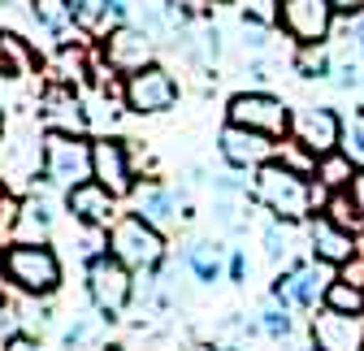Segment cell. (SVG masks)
<instances>
[{
	"instance_id": "cb8c5ba5",
	"label": "cell",
	"mask_w": 364,
	"mask_h": 351,
	"mask_svg": "<svg viewBox=\"0 0 364 351\" xmlns=\"http://www.w3.org/2000/svg\"><path fill=\"white\" fill-rule=\"evenodd\" d=\"M35 65H39V57H35L31 43L22 35H14V31H0V74L5 78H26V74H35Z\"/></svg>"
},
{
	"instance_id": "d6986e66",
	"label": "cell",
	"mask_w": 364,
	"mask_h": 351,
	"mask_svg": "<svg viewBox=\"0 0 364 351\" xmlns=\"http://www.w3.org/2000/svg\"><path fill=\"white\" fill-rule=\"evenodd\" d=\"M295 139L321 161L330 152L343 148V117L326 104H308V109H295Z\"/></svg>"
},
{
	"instance_id": "8fae6325",
	"label": "cell",
	"mask_w": 364,
	"mask_h": 351,
	"mask_svg": "<svg viewBox=\"0 0 364 351\" xmlns=\"http://www.w3.org/2000/svg\"><path fill=\"white\" fill-rule=\"evenodd\" d=\"M39 126L57 135H87L91 130V109L70 82H48L39 92Z\"/></svg>"
},
{
	"instance_id": "d6a6232c",
	"label": "cell",
	"mask_w": 364,
	"mask_h": 351,
	"mask_svg": "<svg viewBox=\"0 0 364 351\" xmlns=\"http://www.w3.org/2000/svg\"><path fill=\"white\" fill-rule=\"evenodd\" d=\"M273 161H282V165H287V169H295V173H308V178L316 173V156H312V152H308L295 135L278 144V156H273Z\"/></svg>"
},
{
	"instance_id": "44dd1931",
	"label": "cell",
	"mask_w": 364,
	"mask_h": 351,
	"mask_svg": "<svg viewBox=\"0 0 364 351\" xmlns=\"http://www.w3.org/2000/svg\"><path fill=\"white\" fill-rule=\"evenodd\" d=\"M182 265L196 274V282H217L230 265V247H221L213 239H191L187 252H182Z\"/></svg>"
},
{
	"instance_id": "836d02e7",
	"label": "cell",
	"mask_w": 364,
	"mask_h": 351,
	"mask_svg": "<svg viewBox=\"0 0 364 351\" xmlns=\"http://www.w3.org/2000/svg\"><path fill=\"white\" fill-rule=\"evenodd\" d=\"M338 152H347L355 161V169H364V109L355 117H343V148Z\"/></svg>"
},
{
	"instance_id": "1f68e13d",
	"label": "cell",
	"mask_w": 364,
	"mask_h": 351,
	"mask_svg": "<svg viewBox=\"0 0 364 351\" xmlns=\"http://www.w3.org/2000/svg\"><path fill=\"white\" fill-rule=\"evenodd\" d=\"M321 212L330 217V222H338L343 230H355V234L364 230V217L355 212V204H351V195H347V191H334V195L326 200V208H321Z\"/></svg>"
},
{
	"instance_id": "83f0119b",
	"label": "cell",
	"mask_w": 364,
	"mask_h": 351,
	"mask_svg": "<svg viewBox=\"0 0 364 351\" xmlns=\"http://www.w3.org/2000/svg\"><path fill=\"white\" fill-rule=\"evenodd\" d=\"M31 14H35V22L48 31V35H57L61 43H65V35L74 31V18H70V9H65V0H31Z\"/></svg>"
},
{
	"instance_id": "ee69618b",
	"label": "cell",
	"mask_w": 364,
	"mask_h": 351,
	"mask_svg": "<svg viewBox=\"0 0 364 351\" xmlns=\"http://www.w3.org/2000/svg\"><path fill=\"white\" fill-rule=\"evenodd\" d=\"M217 5H225V0H217Z\"/></svg>"
},
{
	"instance_id": "ba28073f",
	"label": "cell",
	"mask_w": 364,
	"mask_h": 351,
	"mask_svg": "<svg viewBox=\"0 0 364 351\" xmlns=\"http://www.w3.org/2000/svg\"><path fill=\"white\" fill-rule=\"evenodd\" d=\"M91 178H96L91 139L87 135H57V130H48V139H43V183L57 187V191H70V187L91 183Z\"/></svg>"
},
{
	"instance_id": "d590c367",
	"label": "cell",
	"mask_w": 364,
	"mask_h": 351,
	"mask_svg": "<svg viewBox=\"0 0 364 351\" xmlns=\"http://www.w3.org/2000/svg\"><path fill=\"white\" fill-rule=\"evenodd\" d=\"M334 87H343V92H355V87H360V65L338 61V65H334Z\"/></svg>"
},
{
	"instance_id": "4dcf8cb0",
	"label": "cell",
	"mask_w": 364,
	"mask_h": 351,
	"mask_svg": "<svg viewBox=\"0 0 364 351\" xmlns=\"http://www.w3.org/2000/svg\"><path fill=\"white\" fill-rule=\"evenodd\" d=\"M239 14H243V22L247 26H264V31H278V22H282V0H239Z\"/></svg>"
},
{
	"instance_id": "60d3db41",
	"label": "cell",
	"mask_w": 364,
	"mask_h": 351,
	"mask_svg": "<svg viewBox=\"0 0 364 351\" xmlns=\"http://www.w3.org/2000/svg\"><path fill=\"white\" fill-rule=\"evenodd\" d=\"M182 351H217V347H204V342H191V347H182Z\"/></svg>"
},
{
	"instance_id": "e0dca14e",
	"label": "cell",
	"mask_w": 364,
	"mask_h": 351,
	"mask_svg": "<svg viewBox=\"0 0 364 351\" xmlns=\"http://www.w3.org/2000/svg\"><path fill=\"white\" fill-rule=\"evenodd\" d=\"M304 239H308V252L316 260H326V265H334V269H343L347 260H355V252H360V234L343 230L338 222H330L326 212H312L304 222Z\"/></svg>"
},
{
	"instance_id": "7402d4cb",
	"label": "cell",
	"mask_w": 364,
	"mask_h": 351,
	"mask_svg": "<svg viewBox=\"0 0 364 351\" xmlns=\"http://www.w3.org/2000/svg\"><path fill=\"white\" fill-rule=\"evenodd\" d=\"M65 9L74 18V31H82L87 39H105L117 22H113V0H65Z\"/></svg>"
},
{
	"instance_id": "4fadbf2b",
	"label": "cell",
	"mask_w": 364,
	"mask_h": 351,
	"mask_svg": "<svg viewBox=\"0 0 364 351\" xmlns=\"http://www.w3.org/2000/svg\"><path fill=\"white\" fill-rule=\"evenodd\" d=\"M217 152H221L225 169H235V173H256L260 165H269L273 156H278V139L260 135V130H247V126L225 122L221 135H217Z\"/></svg>"
},
{
	"instance_id": "7c38bea8",
	"label": "cell",
	"mask_w": 364,
	"mask_h": 351,
	"mask_svg": "<svg viewBox=\"0 0 364 351\" xmlns=\"http://www.w3.org/2000/svg\"><path fill=\"white\" fill-rule=\"evenodd\" d=\"M334 5L330 0H282V35L295 48H312V43H330L334 31Z\"/></svg>"
},
{
	"instance_id": "8d00e7d4",
	"label": "cell",
	"mask_w": 364,
	"mask_h": 351,
	"mask_svg": "<svg viewBox=\"0 0 364 351\" xmlns=\"http://www.w3.org/2000/svg\"><path fill=\"white\" fill-rule=\"evenodd\" d=\"M247 274H252V260H247V256L235 247V252H230V265H225V278L243 286V282H247Z\"/></svg>"
},
{
	"instance_id": "ab89813d",
	"label": "cell",
	"mask_w": 364,
	"mask_h": 351,
	"mask_svg": "<svg viewBox=\"0 0 364 351\" xmlns=\"http://www.w3.org/2000/svg\"><path fill=\"white\" fill-rule=\"evenodd\" d=\"M5 351H43L31 334H22V338H14V342H5Z\"/></svg>"
},
{
	"instance_id": "603a6c76",
	"label": "cell",
	"mask_w": 364,
	"mask_h": 351,
	"mask_svg": "<svg viewBox=\"0 0 364 351\" xmlns=\"http://www.w3.org/2000/svg\"><path fill=\"white\" fill-rule=\"evenodd\" d=\"M299 247H308V239H304V230L295 222H278V217H273V222L264 226V256L273 260V265H295L291 256Z\"/></svg>"
},
{
	"instance_id": "f546056e",
	"label": "cell",
	"mask_w": 364,
	"mask_h": 351,
	"mask_svg": "<svg viewBox=\"0 0 364 351\" xmlns=\"http://www.w3.org/2000/svg\"><path fill=\"white\" fill-rule=\"evenodd\" d=\"M326 308H334V313H364V286H355L347 278H334L330 291H326Z\"/></svg>"
},
{
	"instance_id": "e575fe53",
	"label": "cell",
	"mask_w": 364,
	"mask_h": 351,
	"mask_svg": "<svg viewBox=\"0 0 364 351\" xmlns=\"http://www.w3.org/2000/svg\"><path fill=\"white\" fill-rule=\"evenodd\" d=\"M91 334H96V325H91L87 317H78V321L65 330V347H74V351H78V347H87V342H91Z\"/></svg>"
},
{
	"instance_id": "3957f363",
	"label": "cell",
	"mask_w": 364,
	"mask_h": 351,
	"mask_svg": "<svg viewBox=\"0 0 364 351\" xmlns=\"http://www.w3.org/2000/svg\"><path fill=\"white\" fill-rule=\"evenodd\" d=\"M0 269L9 286L26 299H53L65 282L61 256L53 243H5L0 247Z\"/></svg>"
},
{
	"instance_id": "74e56055",
	"label": "cell",
	"mask_w": 364,
	"mask_h": 351,
	"mask_svg": "<svg viewBox=\"0 0 364 351\" xmlns=\"http://www.w3.org/2000/svg\"><path fill=\"white\" fill-rule=\"evenodd\" d=\"M347 195H351V204H355V212L364 217V169H355V178H351V187H347Z\"/></svg>"
},
{
	"instance_id": "5b68a950",
	"label": "cell",
	"mask_w": 364,
	"mask_h": 351,
	"mask_svg": "<svg viewBox=\"0 0 364 351\" xmlns=\"http://www.w3.org/2000/svg\"><path fill=\"white\" fill-rule=\"evenodd\" d=\"M225 122L260 130V135L278 139V144L295 135V109L282 96L260 92V87H252V92H235L230 100H225Z\"/></svg>"
},
{
	"instance_id": "30bf717a",
	"label": "cell",
	"mask_w": 364,
	"mask_h": 351,
	"mask_svg": "<svg viewBox=\"0 0 364 351\" xmlns=\"http://www.w3.org/2000/svg\"><path fill=\"white\" fill-rule=\"evenodd\" d=\"M122 104L130 113H139V117H156V113H169L178 104V78L156 61L139 74H130L122 78Z\"/></svg>"
},
{
	"instance_id": "484cf974",
	"label": "cell",
	"mask_w": 364,
	"mask_h": 351,
	"mask_svg": "<svg viewBox=\"0 0 364 351\" xmlns=\"http://www.w3.org/2000/svg\"><path fill=\"white\" fill-rule=\"evenodd\" d=\"M312 178L321 183L330 195H334V191H347L351 178H355V161H351L347 152H330V156L316 161V173H312Z\"/></svg>"
},
{
	"instance_id": "6da1fadb",
	"label": "cell",
	"mask_w": 364,
	"mask_h": 351,
	"mask_svg": "<svg viewBox=\"0 0 364 351\" xmlns=\"http://www.w3.org/2000/svg\"><path fill=\"white\" fill-rule=\"evenodd\" d=\"M252 200L273 212L278 222H295L304 226L308 217L316 212V183L308 178V173H295L287 169L282 161H269L252 173Z\"/></svg>"
},
{
	"instance_id": "5bb4252c",
	"label": "cell",
	"mask_w": 364,
	"mask_h": 351,
	"mask_svg": "<svg viewBox=\"0 0 364 351\" xmlns=\"http://www.w3.org/2000/svg\"><path fill=\"white\" fill-rule=\"evenodd\" d=\"M91 161H96V183L109 187L117 200H130V191L139 187L130 144L117 135H100V139H91Z\"/></svg>"
},
{
	"instance_id": "ac0fdd59",
	"label": "cell",
	"mask_w": 364,
	"mask_h": 351,
	"mask_svg": "<svg viewBox=\"0 0 364 351\" xmlns=\"http://www.w3.org/2000/svg\"><path fill=\"white\" fill-rule=\"evenodd\" d=\"M65 212L74 217V226H87V230H109L122 217L117 212V195L109 187H100L96 178L65 191Z\"/></svg>"
},
{
	"instance_id": "7a4b0ae2",
	"label": "cell",
	"mask_w": 364,
	"mask_h": 351,
	"mask_svg": "<svg viewBox=\"0 0 364 351\" xmlns=\"http://www.w3.org/2000/svg\"><path fill=\"white\" fill-rule=\"evenodd\" d=\"M43 139L48 130L39 126V117H18L0 135V187L9 195L35 191V178H43Z\"/></svg>"
},
{
	"instance_id": "7bdbcfd3",
	"label": "cell",
	"mask_w": 364,
	"mask_h": 351,
	"mask_svg": "<svg viewBox=\"0 0 364 351\" xmlns=\"http://www.w3.org/2000/svg\"><path fill=\"white\" fill-rule=\"evenodd\" d=\"M5 126H9V122H5V113H0V135H5Z\"/></svg>"
},
{
	"instance_id": "2e32d148",
	"label": "cell",
	"mask_w": 364,
	"mask_h": 351,
	"mask_svg": "<svg viewBox=\"0 0 364 351\" xmlns=\"http://www.w3.org/2000/svg\"><path fill=\"white\" fill-rule=\"evenodd\" d=\"M130 212H139L148 226H156L161 234H169L178 222H187V217H196L191 208H187V200H182V191H173V187H165V183H139L130 191Z\"/></svg>"
},
{
	"instance_id": "b9f144b4",
	"label": "cell",
	"mask_w": 364,
	"mask_h": 351,
	"mask_svg": "<svg viewBox=\"0 0 364 351\" xmlns=\"http://www.w3.org/2000/svg\"><path fill=\"white\" fill-rule=\"evenodd\" d=\"M5 204H9V191H5V187H0V217H5Z\"/></svg>"
},
{
	"instance_id": "ffe728a7",
	"label": "cell",
	"mask_w": 364,
	"mask_h": 351,
	"mask_svg": "<svg viewBox=\"0 0 364 351\" xmlns=\"http://www.w3.org/2000/svg\"><path fill=\"white\" fill-rule=\"evenodd\" d=\"M48 234H53V200H48V191L35 187V191L18 195L9 243H48Z\"/></svg>"
},
{
	"instance_id": "9a60e30c",
	"label": "cell",
	"mask_w": 364,
	"mask_h": 351,
	"mask_svg": "<svg viewBox=\"0 0 364 351\" xmlns=\"http://www.w3.org/2000/svg\"><path fill=\"white\" fill-rule=\"evenodd\" d=\"M308 347L312 351H364V313L316 308L308 317Z\"/></svg>"
},
{
	"instance_id": "f35d334b",
	"label": "cell",
	"mask_w": 364,
	"mask_h": 351,
	"mask_svg": "<svg viewBox=\"0 0 364 351\" xmlns=\"http://www.w3.org/2000/svg\"><path fill=\"white\" fill-rule=\"evenodd\" d=\"M330 5H334L338 18H355V14H364V0H330Z\"/></svg>"
},
{
	"instance_id": "52a82bcc",
	"label": "cell",
	"mask_w": 364,
	"mask_h": 351,
	"mask_svg": "<svg viewBox=\"0 0 364 351\" xmlns=\"http://www.w3.org/2000/svg\"><path fill=\"white\" fill-rule=\"evenodd\" d=\"M87 299H91V308H96L100 317L117 321L130 308V299H134V269L122 265L113 252L91 256L87 260Z\"/></svg>"
},
{
	"instance_id": "8992f818",
	"label": "cell",
	"mask_w": 364,
	"mask_h": 351,
	"mask_svg": "<svg viewBox=\"0 0 364 351\" xmlns=\"http://www.w3.org/2000/svg\"><path fill=\"white\" fill-rule=\"evenodd\" d=\"M109 252L134 274H156L165 265V234L148 226L139 212H122L109 226Z\"/></svg>"
},
{
	"instance_id": "d4e9b609",
	"label": "cell",
	"mask_w": 364,
	"mask_h": 351,
	"mask_svg": "<svg viewBox=\"0 0 364 351\" xmlns=\"http://www.w3.org/2000/svg\"><path fill=\"white\" fill-rule=\"evenodd\" d=\"M96 70H91V61H87V48H74V43L65 39L61 48H57V57H53V82H82V78H91Z\"/></svg>"
},
{
	"instance_id": "f1b7e54d",
	"label": "cell",
	"mask_w": 364,
	"mask_h": 351,
	"mask_svg": "<svg viewBox=\"0 0 364 351\" xmlns=\"http://www.w3.org/2000/svg\"><path fill=\"white\" fill-rule=\"evenodd\" d=\"M291 313H295V308H287L282 299H273V295H269V303L256 313L260 334H264V338H278V342H282V338H291V330H295V317H291Z\"/></svg>"
},
{
	"instance_id": "9c48e42d",
	"label": "cell",
	"mask_w": 364,
	"mask_h": 351,
	"mask_svg": "<svg viewBox=\"0 0 364 351\" xmlns=\"http://www.w3.org/2000/svg\"><path fill=\"white\" fill-rule=\"evenodd\" d=\"M100 61H105L109 74L130 78V74H139V70L156 65V39H152L144 26H134V22L113 26V31L100 39Z\"/></svg>"
},
{
	"instance_id": "4316f807",
	"label": "cell",
	"mask_w": 364,
	"mask_h": 351,
	"mask_svg": "<svg viewBox=\"0 0 364 351\" xmlns=\"http://www.w3.org/2000/svg\"><path fill=\"white\" fill-rule=\"evenodd\" d=\"M334 53H330V43H312V48H295V74L299 78H334Z\"/></svg>"
},
{
	"instance_id": "277c9868",
	"label": "cell",
	"mask_w": 364,
	"mask_h": 351,
	"mask_svg": "<svg viewBox=\"0 0 364 351\" xmlns=\"http://www.w3.org/2000/svg\"><path fill=\"white\" fill-rule=\"evenodd\" d=\"M334 278H338L334 265L308 256V260H295V265H282L278 278H273V286H269V295L282 299L295 313H316V308H326V291H330Z\"/></svg>"
}]
</instances>
